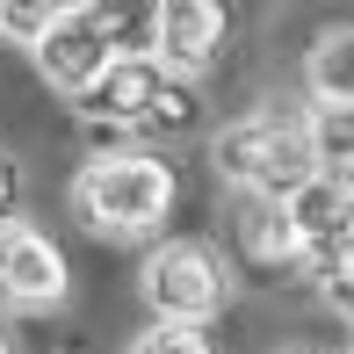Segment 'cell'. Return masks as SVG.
Returning a JSON list of instances; mask_svg holds the SVG:
<instances>
[{
	"label": "cell",
	"mask_w": 354,
	"mask_h": 354,
	"mask_svg": "<svg viewBox=\"0 0 354 354\" xmlns=\"http://www.w3.org/2000/svg\"><path fill=\"white\" fill-rule=\"evenodd\" d=\"M0 304H15V311H51V304H66V253L29 217H15L8 232H0Z\"/></svg>",
	"instance_id": "obj_6"
},
{
	"label": "cell",
	"mask_w": 354,
	"mask_h": 354,
	"mask_svg": "<svg viewBox=\"0 0 354 354\" xmlns=\"http://www.w3.org/2000/svg\"><path fill=\"white\" fill-rule=\"evenodd\" d=\"M347 354H354V340H347Z\"/></svg>",
	"instance_id": "obj_17"
},
{
	"label": "cell",
	"mask_w": 354,
	"mask_h": 354,
	"mask_svg": "<svg viewBox=\"0 0 354 354\" xmlns=\"http://www.w3.org/2000/svg\"><path fill=\"white\" fill-rule=\"evenodd\" d=\"M282 354H347V347H318V340H297V347H282Z\"/></svg>",
	"instance_id": "obj_15"
},
{
	"label": "cell",
	"mask_w": 354,
	"mask_h": 354,
	"mask_svg": "<svg viewBox=\"0 0 354 354\" xmlns=\"http://www.w3.org/2000/svg\"><path fill=\"white\" fill-rule=\"evenodd\" d=\"M131 354H210V340L188 333V326H145L131 340Z\"/></svg>",
	"instance_id": "obj_12"
},
{
	"label": "cell",
	"mask_w": 354,
	"mask_h": 354,
	"mask_svg": "<svg viewBox=\"0 0 354 354\" xmlns=\"http://www.w3.org/2000/svg\"><path fill=\"white\" fill-rule=\"evenodd\" d=\"M22 217V159L15 152H0V232Z\"/></svg>",
	"instance_id": "obj_13"
},
{
	"label": "cell",
	"mask_w": 354,
	"mask_h": 354,
	"mask_svg": "<svg viewBox=\"0 0 354 354\" xmlns=\"http://www.w3.org/2000/svg\"><path fill=\"white\" fill-rule=\"evenodd\" d=\"M304 138H311V159L318 174L354 188V109H311L304 116Z\"/></svg>",
	"instance_id": "obj_10"
},
{
	"label": "cell",
	"mask_w": 354,
	"mask_h": 354,
	"mask_svg": "<svg viewBox=\"0 0 354 354\" xmlns=\"http://www.w3.org/2000/svg\"><path fill=\"white\" fill-rule=\"evenodd\" d=\"M304 87H311L318 109H354V22L326 29L304 51Z\"/></svg>",
	"instance_id": "obj_8"
},
{
	"label": "cell",
	"mask_w": 354,
	"mask_h": 354,
	"mask_svg": "<svg viewBox=\"0 0 354 354\" xmlns=\"http://www.w3.org/2000/svg\"><path fill=\"white\" fill-rule=\"evenodd\" d=\"M217 44H224V15L210 0H167V8H152V44H145V58H159L167 80L203 73L217 58Z\"/></svg>",
	"instance_id": "obj_7"
},
{
	"label": "cell",
	"mask_w": 354,
	"mask_h": 354,
	"mask_svg": "<svg viewBox=\"0 0 354 354\" xmlns=\"http://www.w3.org/2000/svg\"><path fill=\"white\" fill-rule=\"evenodd\" d=\"M73 109L87 123H109V131H145V123H181L188 94L159 73V58H116Z\"/></svg>",
	"instance_id": "obj_4"
},
{
	"label": "cell",
	"mask_w": 354,
	"mask_h": 354,
	"mask_svg": "<svg viewBox=\"0 0 354 354\" xmlns=\"http://www.w3.org/2000/svg\"><path fill=\"white\" fill-rule=\"evenodd\" d=\"M318 289H326V304H333V311H340L347 326H354V253H347L340 268H326V282H318Z\"/></svg>",
	"instance_id": "obj_14"
},
{
	"label": "cell",
	"mask_w": 354,
	"mask_h": 354,
	"mask_svg": "<svg viewBox=\"0 0 354 354\" xmlns=\"http://www.w3.org/2000/svg\"><path fill=\"white\" fill-rule=\"evenodd\" d=\"M174 210V167L152 152H102L73 174V217L102 239H152Z\"/></svg>",
	"instance_id": "obj_1"
},
{
	"label": "cell",
	"mask_w": 354,
	"mask_h": 354,
	"mask_svg": "<svg viewBox=\"0 0 354 354\" xmlns=\"http://www.w3.org/2000/svg\"><path fill=\"white\" fill-rule=\"evenodd\" d=\"M239 246H246V261L261 268H297V232H289L282 203H246V217H239Z\"/></svg>",
	"instance_id": "obj_9"
},
{
	"label": "cell",
	"mask_w": 354,
	"mask_h": 354,
	"mask_svg": "<svg viewBox=\"0 0 354 354\" xmlns=\"http://www.w3.org/2000/svg\"><path fill=\"white\" fill-rule=\"evenodd\" d=\"M0 354H15V347H8V326H0Z\"/></svg>",
	"instance_id": "obj_16"
},
{
	"label": "cell",
	"mask_w": 354,
	"mask_h": 354,
	"mask_svg": "<svg viewBox=\"0 0 354 354\" xmlns=\"http://www.w3.org/2000/svg\"><path fill=\"white\" fill-rule=\"evenodd\" d=\"M66 8H22V0H15V8H0V37H15V44H29V51H37L44 37H51V22Z\"/></svg>",
	"instance_id": "obj_11"
},
{
	"label": "cell",
	"mask_w": 354,
	"mask_h": 354,
	"mask_svg": "<svg viewBox=\"0 0 354 354\" xmlns=\"http://www.w3.org/2000/svg\"><path fill=\"white\" fill-rule=\"evenodd\" d=\"M138 289H145V304H152V326L203 333L224 311V261L203 246V239H167V246L145 253Z\"/></svg>",
	"instance_id": "obj_3"
},
{
	"label": "cell",
	"mask_w": 354,
	"mask_h": 354,
	"mask_svg": "<svg viewBox=\"0 0 354 354\" xmlns=\"http://www.w3.org/2000/svg\"><path fill=\"white\" fill-rule=\"evenodd\" d=\"M29 58H37V73L51 80L58 94H73V102H80V94H87L94 80L116 66V44H109L102 8H66V15L51 22V37H44Z\"/></svg>",
	"instance_id": "obj_5"
},
{
	"label": "cell",
	"mask_w": 354,
	"mask_h": 354,
	"mask_svg": "<svg viewBox=\"0 0 354 354\" xmlns=\"http://www.w3.org/2000/svg\"><path fill=\"white\" fill-rule=\"evenodd\" d=\"M210 167L246 203H282L318 174V159L304 138V116H239L210 138Z\"/></svg>",
	"instance_id": "obj_2"
}]
</instances>
